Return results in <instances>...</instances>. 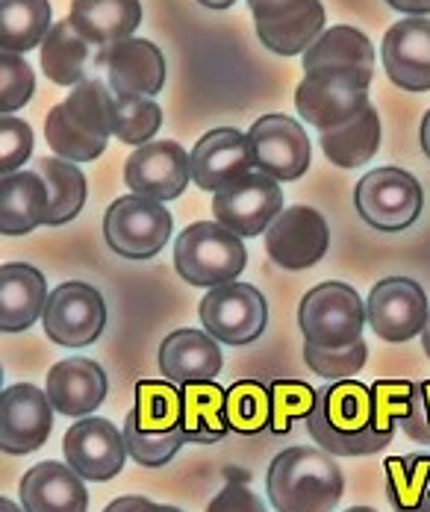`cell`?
I'll list each match as a JSON object with an SVG mask.
<instances>
[{
  "mask_svg": "<svg viewBox=\"0 0 430 512\" xmlns=\"http://www.w3.org/2000/svg\"><path fill=\"white\" fill-rule=\"evenodd\" d=\"M92 45L74 30L71 18L54 21L51 33L42 42V71L56 86H80L89 71Z\"/></svg>",
  "mask_w": 430,
  "mask_h": 512,
  "instance_id": "28",
  "label": "cell"
},
{
  "mask_svg": "<svg viewBox=\"0 0 430 512\" xmlns=\"http://www.w3.org/2000/svg\"><path fill=\"white\" fill-rule=\"evenodd\" d=\"M0 512H24V507H18V504H12L6 495L0 498Z\"/></svg>",
  "mask_w": 430,
  "mask_h": 512,
  "instance_id": "52",
  "label": "cell"
},
{
  "mask_svg": "<svg viewBox=\"0 0 430 512\" xmlns=\"http://www.w3.org/2000/svg\"><path fill=\"white\" fill-rule=\"evenodd\" d=\"M45 139L51 145V151L59 159L68 162H92L107 151L109 139H101L95 133H89L71 112L65 103H56L54 109L45 118Z\"/></svg>",
  "mask_w": 430,
  "mask_h": 512,
  "instance_id": "34",
  "label": "cell"
},
{
  "mask_svg": "<svg viewBox=\"0 0 430 512\" xmlns=\"http://www.w3.org/2000/svg\"><path fill=\"white\" fill-rule=\"evenodd\" d=\"M36 92V74L21 53H0V115L18 112Z\"/></svg>",
  "mask_w": 430,
  "mask_h": 512,
  "instance_id": "42",
  "label": "cell"
},
{
  "mask_svg": "<svg viewBox=\"0 0 430 512\" xmlns=\"http://www.w3.org/2000/svg\"><path fill=\"white\" fill-rule=\"evenodd\" d=\"M124 445H127V454L130 460H136L145 468H162L177 457V451L186 445V433L183 427H174V430H165V433H148L139 427L133 410L124 415Z\"/></svg>",
  "mask_w": 430,
  "mask_h": 512,
  "instance_id": "38",
  "label": "cell"
},
{
  "mask_svg": "<svg viewBox=\"0 0 430 512\" xmlns=\"http://www.w3.org/2000/svg\"><path fill=\"white\" fill-rule=\"evenodd\" d=\"M33 154V130L15 115H0V174H15Z\"/></svg>",
  "mask_w": 430,
  "mask_h": 512,
  "instance_id": "44",
  "label": "cell"
},
{
  "mask_svg": "<svg viewBox=\"0 0 430 512\" xmlns=\"http://www.w3.org/2000/svg\"><path fill=\"white\" fill-rule=\"evenodd\" d=\"M45 392L59 415L86 418L107 401V371L95 359H62L48 371Z\"/></svg>",
  "mask_w": 430,
  "mask_h": 512,
  "instance_id": "21",
  "label": "cell"
},
{
  "mask_svg": "<svg viewBox=\"0 0 430 512\" xmlns=\"http://www.w3.org/2000/svg\"><path fill=\"white\" fill-rule=\"evenodd\" d=\"M369 83L372 80H363L348 71H333V68L307 71L295 89V109L319 133L336 130L372 106Z\"/></svg>",
  "mask_w": 430,
  "mask_h": 512,
  "instance_id": "6",
  "label": "cell"
},
{
  "mask_svg": "<svg viewBox=\"0 0 430 512\" xmlns=\"http://www.w3.org/2000/svg\"><path fill=\"white\" fill-rule=\"evenodd\" d=\"M271 395V433L283 436L292 430V421L307 418L316 404V389L301 380H274L269 383Z\"/></svg>",
  "mask_w": 430,
  "mask_h": 512,
  "instance_id": "40",
  "label": "cell"
},
{
  "mask_svg": "<svg viewBox=\"0 0 430 512\" xmlns=\"http://www.w3.org/2000/svg\"><path fill=\"white\" fill-rule=\"evenodd\" d=\"M174 230L171 212L151 198L127 195L112 201L104 215V239L109 251L124 259H151L168 245Z\"/></svg>",
  "mask_w": 430,
  "mask_h": 512,
  "instance_id": "8",
  "label": "cell"
},
{
  "mask_svg": "<svg viewBox=\"0 0 430 512\" xmlns=\"http://www.w3.org/2000/svg\"><path fill=\"white\" fill-rule=\"evenodd\" d=\"M266 492L274 512H336L345 477L322 448H289L271 460Z\"/></svg>",
  "mask_w": 430,
  "mask_h": 512,
  "instance_id": "2",
  "label": "cell"
},
{
  "mask_svg": "<svg viewBox=\"0 0 430 512\" xmlns=\"http://www.w3.org/2000/svg\"><path fill=\"white\" fill-rule=\"evenodd\" d=\"M428 498H430V483H428Z\"/></svg>",
  "mask_w": 430,
  "mask_h": 512,
  "instance_id": "57",
  "label": "cell"
},
{
  "mask_svg": "<svg viewBox=\"0 0 430 512\" xmlns=\"http://www.w3.org/2000/svg\"><path fill=\"white\" fill-rule=\"evenodd\" d=\"M422 348H425V354L430 357V315H428V324H425V330H422Z\"/></svg>",
  "mask_w": 430,
  "mask_h": 512,
  "instance_id": "53",
  "label": "cell"
},
{
  "mask_svg": "<svg viewBox=\"0 0 430 512\" xmlns=\"http://www.w3.org/2000/svg\"><path fill=\"white\" fill-rule=\"evenodd\" d=\"M74 30L92 45L109 48L121 39H130L142 24V3L139 0H71L68 12Z\"/></svg>",
  "mask_w": 430,
  "mask_h": 512,
  "instance_id": "25",
  "label": "cell"
},
{
  "mask_svg": "<svg viewBox=\"0 0 430 512\" xmlns=\"http://www.w3.org/2000/svg\"><path fill=\"white\" fill-rule=\"evenodd\" d=\"M386 3L404 15H419V18L430 15V0H386Z\"/></svg>",
  "mask_w": 430,
  "mask_h": 512,
  "instance_id": "49",
  "label": "cell"
},
{
  "mask_svg": "<svg viewBox=\"0 0 430 512\" xmlns=\"http://www.w3.org/2000/svg\"><path fill=\"white\" fill-rule=\"evenodd\" d=\"M48 298V283L39 268L6 262L0 268V330L24 333L45 315Z\"/></svg>",
  "mask_w": 430,
  "mask_h": 512,
  "instance_id": "23",
  "label": "cell"
},
{
  "mask_svg": "<svg viewBox=\"0 0 430 512\" xmlns=\"http://www.w3.org/2000/svg\"><path fill=\"white\" fill-rule=\"evenodd\" d=\"M183 389V433L186 442L195 445H213L230 433L227 424V389H221L215 380L207 383H189Z\"/></svg>",
  "mask_w": 430,
  "mask_h": 512,
  "instance_id": "27",
  "label": "cell"
},
{
  "mask_svg": "<svg viewBox=\"0 0 430 512\" xmlns=\"http://www.w3.org/2000/svg\"><path fill=\"white\" fill-rule=\"evenodd\" d=\"M192 162V180L204 192H221L239 177L254 171V156L248 145V133L233 127H218L198 139V145L189 154Z\"/></svg>",
  "mask_w": 430,
  "mask_h": 512,
  "instance_id": "19",
  "label": "cell"
},
{
  "mask_svg": "<svg viewBox=\"0 0 430 512\" xmlns=\"http://www.w3.org/2000/svg\"><path fill=\"white\" fill-rule=\"evenodd\" d=\"M51 192L39 171H15L0 177V233L24 236L48 224Z\"/></svg>",
  "mask_w": 430,
  "mask_h": 512,
  "instance_id": "24",
  "label": "cell"
},
{
  "mask_svg": "<svg viewBox=\"0 0 430 512\" xmlns=\"http://www.w3.org/2000/svg\"><path fill=\"white\" fill-rule=\"evenodd\" d=\"M201 6H207V9H230L236 0H198Z\"/></svg>",
  "mask_w": 430,
  "mask_h": 512,
  "instance_id": "51",
  "label": "cell"
},
{
  "mask_svg": "<svg viewBox=\"0 0 430 512\" xmlns=\"http://www.w3.org/2000/svg\"><path fill=\"white\" fill-rule=\"evenodd\" d=\"M68 112L95 136L109 139L112 136V124H109V106H112V89L104 80H83L80 86H74V92L65 98Z\"/></svg>",
  "mask_w": 430,
  "mask_h": 512,
  "instance_id": "39",
  "label": "cell"
},
{
  "mask_svg": "<svg viewBox=\"0 0 430 512\" xmlns=\"http://www.w3.org/2000/svg\"><path fill=\"white\" fill-rule=\"evenodd\" d=\"M319 142H322L324 156L339 168H357V165L369 162L380 148V115H377V109L369 106L354 121H348L336 130H324V133H319Z\"/></svg>",
  "mask_w": 430,
  "mask_h": 512,
  "instance_id": "31",
  "label": "cell"
},
{
  "mask_svg": "<svg viewBox=\"0 0 430 512\" xmlns=\"http://www.w3.org/2000/svg\"><path fill=\"white\" fill-rule=\"evenodd\" d=\"M51 18L48 0H0V51L27 53L42 48L54 27Z\"/></svg>",
  "mask_w": 430,
  "mask_h": 512,
  "instance_id": "29",
  "label": "cell"
},
{
  "mask_svg": "<svg viewBox=\"0 0 430 512\" xmlns=\"http://www.w3.org/2000/svg\"><path fill=\"white\" fill-rule=\"evenodd\" d=\"M354 206L369 227L380 233H398L419 221L425 192L410 171L386 165L369 171L354 186Z\"/></svg>",
  "mask_w": 430,
  "mask_h": 512,
  "instance_id": "5",
  "label": "cell"
},
{
  "mask_svg": "<svg viewBox=\"0 0 430 512\" xmlns=\"http://www.w3.org/2000/svg\"><path fill=\"white\" fill-rule=\"evenodd\" d=\"M224 365V354L207 330H174L160 345V371L177 386L215 380Z\"/></svg>",
  "mask_w": 430,
  "mask_h": 512,
  "instance_id": "22",
  "label": "cell"
},
{
  "mask_svg": "<svg viewBox=\"0 0 430 512\" xmlns=\"http://www.w3.org/2000/svg\"><path fill=\"white\" fill-rule=\"evenodd\" d=\"M227 424L230 433L257 436L271 427L269 386L257 380H239L227 389Z\"/></svg>",
  "mask_w": 430,
  "mask_h": 512,
  "instance_id": "37",
  "label": "cell"
},
{
  "mask_svg": "<svg viewBox=\"0 0 430 512\" xmlns=\"http://www.w3.org/2000/svg\"><path fill=\"white\" fill-rule=\"evenodd\" d=\"M62 454L65 462L89 483H107L121 474L127 454L124 433L98 415L77 418V424L68 427L62 439Z\"/></svg>",
  "mask_w": 430,
  "mask_h": 512,
  "instance_id": "13",
  "label": "cell"
},
{
  "mask_svg": "<svg viewBox=\"0 0 430 512\" xmlns=\"http://www.w3.org/2000/svg\"><path fill=\"white\" fill-rule=\"evenodd\" d=\"M283 212V192L277 180L263 171H251L213 195V215L221 227L236 233L239 239L263 236L271 221Z\"/></svg>",
  "mask_w": 430,
  "mask_h": 512,
  "instance_id": "10",
  "label": "cell"
},
{
  "mask_svg": "<svg viewBox=\"0 0 430 512\" xmlns=\"http://www.w3.org/2000/svg\"><path fill=\"white\" fill-rule=\"evenodd\" d=\"M324 33V6L322 0H310L307 9L298 15H289L283 21H257L260 42L277 56H295L304 53Z\"/></svg>",
  "mask_w": 430,
  "mask_h": 512,
  "instance_id": "32",
  "label": "cell"
},
{
  "mask_svg": "<svg viewBox=\"0 0 430 512\" xmlns=\"http://www.w3.org/2000/svg\"><path fill=\"white\" fill-rule=\"evenodd\" d=\"M248 265V251L236 233L218 221H195L174 242V268L189 286L215 289L233 283Z\"/></svg>",
  "mask_w": 430,
  "mask_h": 512,
  "instance_id": "3",
  "label": "cell"
},
{
  "mask_svg": "<svg viewBox=\"0 0 430 512\" xmlns=\"http://www.w3.org/2000/svg\"><path fill=\"white\" fill-rule=\"evenodd\" d=\"M366 324V301L354 286L339 280L310 289L298 307L304 342L316 348H348L363 339Z\"/></svg>",
  "mask_w": 430,
  "mask_h": 512,
  "instance_id": "4",
  "label": "cell"
},
{
  "mask_svg": "<svg viewBox=\"0 0 430 512\" xmlns=\"http://www.w3.org/2000/svg\"><path fill=\"white\" fill-rule=\"evenodd\" d=\"M248 145L254 156V168L269 174L277 183H292L310 168V139L304 127L289 115H263L248 130Z\"/></svg>",
  "mask_w": 430,
  "mask_h": 512,
  "instance_id": "12",
  "label": "cell"
},
{
  "mask_svg": "<svg viewBox=\"0 0 430 512\" xmlns=\"http://www.w3.org/2000/svg\"><path fill=\"white\" fill-rule=\"evenodd\" d=\"M369 359V345L360 339L348 348H316L304 342V362L322 374L324 380H351V374H360V368Z\"/></svg>",
  "mask_w": 430,
  "mask_h": 512,
  "instance_id": "41",
  "label": "cell"
},
{
  "mask_svg": "<svg viewBox=\"0 0 430 512\" xmlns=\"http://www.w3.org/2000/svg\"><path fill=\"white\" fill-rule=\"evenodd\" d=\"M404 427V433L422 445H430V380L413 383V395H410V410L398 421Z\"/></svg>",
  "mask_w": 430,
  "mask_h": 512,
  "instance_id": "45",
  "label": "cell"
},
{
  "mask_svg": "<svg viewBox=\"0 0 430 512\" xmlns=\"http://www.w3.org/2000/svg\"><path fill=\"white\" fill-rule=\"evenodd\" d=\"M207 512H266V504L257 492H251L242 483H227L213 501Z\"/></svg>",
  "mask_w": 430,
  "mask_h": 512,
  "instance_id": "46",
  "label": "cell"
},
{
  "mask_svg": "<svg viewBox=\"0 0 430 512\" xmlns=\"http://www.w3.org/2000/svg\"><path fill=\"white\" fill-rule=\"evenodd\" d=\"M171 512H183V510H177V507H171Z\"/></svg>",
  "mask_w": 430,
  "mask_h": 512,
  "instance_id": "56",
  "label": "cell"
},
{
  "mask_svg": "<svg viewBox=\"0 0 430 512\" xmlns=\"http://www.w3.org/2000/svg\"><path fill=\"white\" fill-rule=\"evenodd\" d=\"M54 404L33 383H15L0 395V448L24 457L39 451L54 430Z\"/></svg>",
  "mask_w": 430,
  "mask_h": 512,
  "instance_id": "14",
  "label": "cell"
},
{
  "mask_svg": "<svg viewBox=\"0 0 430 512\" xmlns=\"http://www.w3.org/2000/svg\"><path fill=\"white\" fill-rule=\"evenodd\" d=\"M422 151L430 159V109L425 112V118H422Z\"/></svg>",
  "mask_w": 430,
  "mask_h": 512,
  "instance_id": "50",
  "label": "cell"
},
{
  "mask_svg": "<svg viewBox=\"0 0 430 512\" xmlns=\"http://www.w3.org/2000/svg\"><path fill=\"white\" fill-rule=\"evenodd\" d=\"M330 245V230L319 209L289 206L266 230V254L286 271H304L322 262Z\"/></svg>",
  "mask_w": 430,
  "mask_h": 512,
  "instance_id": "15",
  "label": "cell"
},
{
  "mask_svg": "<svg viewBox=\"0 0 430 512\" xmlns=\"http://www.w3.org/2000/svg\"><path fill=\"white\" fill-rule=\"evenodd\" d=\"M109 124L112 136L124 145H148L162 124V109L151 98H133V95H115L109 106Z\"/></svg>",
  "mask_w": 430,
  "mask_h": 512,
  "instance_id": "36",
  "label": "cell"
},
{
  "mask_svg": "<svg viewBox=\"0 0 430 512\" xmlns=\"http://www.w3.org/2000/svg\"><path fill=\"white\" fill-rule=\"evenodd\" d=\"M304 421L313 442L330 457H372L392 442V433L375 427L372 386L357 380H336L316 389V404Z\"/></svg>",
  "mask_w": 430,
  "mask_h": 512,
  "instance_id": "1",
  "label": "cell"
},
{
  "mask_svg": "<svg viewBox=\"0 0 430 512\" xmlns=\"http://www.w3.org/2000/svg\"><path fill=\"white\" fill-rule=\"evenodd\" d=\"M348 71L363 80H372L375 74V48L366 33L357 27H330L304 51V71Z\"/></svg>",
  "mask_w": 430,
  "mask_h": 512,
  "instance_id": "26",
  "label": "cell"
},
{
  "mask_svg": "<svg viewBox=\"0 0 430 512\" xmlns=\"http://www.w3.org/2000/svg\"><path fill=\"white\" fill-rule=\"evenodd\" d=\"M48 339L59 348H86L101 339L107 327V304L104 295L89 283H62L48 298L42 315Z\"/></svg>",
  "mask_w": 430,
  "mask_h": 512,
  "instance_id": "9",
  "label": "cell"
},
{
  "mask_svg": "<svg viewBox=\"0 0 430 512\" xmlns=\"http://www.w3.org/2000/svg\"><path fill=\"white\" fill-rule=\"evenodd\" d=\"M413 383L407 380H375L372 398H375V427L380 433L395 436V424L410 410Z\"/></svg>",
  "mask_w": 430,
  "mask_h": 512,
  "instance_id": "43",
  "label": "cell"
},
{
  "mask_svg": "<svg viewBox=\"0 0 430 512\" xmlns=\"http://www.w3.org/2000/svg\"><path fill=\"white\" fill-rule=\"evenodd\" d=\"M257 21H283L310 6V0H248Z\"/></svg>",
  "mask_w": 430,
  "mask_h": 512,
  "instance_id": "47",
  "label": "cell"
},
{
  "mask_svg": "<svg viewBox=\"0 0 430 512\" xmlns=\"http://www.w3.org/2000/svg\"><path fill=\"white\" fill-rule=\"evenodd\" d=\"M345 512H377V510H372V507H351V510H345Z\"/></svg>",
  "mask_w": 430,
  "mask_h": 512,
  "instance_id": "55",
  "label": "cell"
},
{
  "mask_svg": "<svg viewBox=\"0 0 430 512\" xmlns=\"http://www.w3.org/2000/svg\"><path fill=\"white\" fill-rule=\"evenodd\" d=\"M33 171L42 174L51 192V212H48V227H62L74 221L83 206H86V174L77 168V162L59 159V156H39L33 162Z\"/></svg>",
  "mask_w": 430,
  "mask_h": 512,
  "instance_id": "30",
  "label": "cell"
},
{
  "mask_svg": "<svg viewBox=\"0 0 430 512\" xmlns=\"http://www.w3.org/2000/svg\"><path fill=\"white\" fill-rule=\"evenodd\" d=\"M383 471H386V492L392 510L407 512L425 504L430 483V454L389 457L383 462Z\"/></svg>",
  "mask_w": 430,
  "mask_h": 512,
  "instance_id": "35",
  "label": "cell"
},
{
  "mask_svg": "<svg viewBox=\"0 0 430 512\" xmlns=\"http://www.w3.org/2000/svg\"><path fill=\"white\" fill-rule=\"evenodd\" d=\"M386 77L404 92H430V18L407 15L383 36Z\"/></svg>",
  "mask_w": 430,
  "mask_h": 512,
  "instance_id": "18",
  "label": "cell"
},
{
  "mask_svg": "<svg viewBox=\"0 0 430 512\" xmlns=\"http://www.w3.org/2000/svg\"><path fill=\"white\" fill-rule=\"evenodd\" d=\"M430 304L425 289L407 277H386L380 280L369 301H366V321L377 333V339L401 345L422 336L428 324Z\"/></svg>",
  "mask_w": 430,
  "mask_h": 512,
  "instance_id": "11",
  "label": "cell"
},
{
  "mask_svg": "<svg viewBox=\"0 0 430 512\" xmlns=\"http://www.w3.org/2000/svg\"><path fill=\"white\" fill-rule=\"evenodd\" d=\"M407 512H430V498H425V504H422V507H416V510H407Z\"/></svg>",
  "mask_w": 430,
  "mask_h": 512,
  "instance_id": "54",
  "label": "cell"
},
{
  "mask_svg": "<svg viewBox=\"0 0 430 512\" xmlns=\"http://www.w3.org/2000/svg\"><path fill=\"white\" fill-rule=\"evenodd\" d=\"M104 512H171L168 504H157V501H148L142 495H124V498H115Z\"/></svg>",
  "mask_w": 430,
  "mask_h": 512,
  "instance_id": "48",
  "label": "cell"
},
{
  "mask_svg": "<svg viewBox=\"0 0 430 512\" xmlns=\"http://www.w3.org/2000/svg\"><path fill=\"white\" fill-rule=\"evenodd\" d=\"M95 62L107 71V83L115 95L154 98L165 86V56L148 39H121L98 51Z\"/></svg>",
  "mask_w": 430,
  "mask_h": 512,
  "instance_id": "17",
  "label": "cell"
},
{
  "mask_svg": "<svg viewBox=\"0 0 430 512\" xmlns=\"http://www.w3.org/2000/svg\"><path fill=\"white\" fill-rule=\"evenodd\" d=\"M133 415L142 430L165 433L183 421V389L171 380H139L133 389Z\"/></svg>",
  "mask_w": 430,
  "mask_h": 512,
  "instance_id": "33",
  "label": "cell"
},
{
  "mask_svg": "<svg viewBox=\"0 0 430 512\" xmlns=\"http://www.w3.org/2000/svg\"><path fill=\"white\" fill-rule=\"evenodd\" d=\"M201 327L213 336L218 345H251L269 327V304L260 289L251 283H224L204 295L201 307Z\"/></svg>",
  "mask_w": 430,
  "mask_h": 512,
  "instance_id": "7",
  "label": "cell"
},
{
  "mask_svg": "<svg viewBox=\"0 0 430 512\" xmlns=\"http://www.w3.org/2000/svg\"><path fill=\"white\" fill-rule=\"evenodd\" d=\"M124 183L133 195L151 201H174L192 183V162L177 142L139 145L124 162Z\"/></svg>",
  "mask_w": 430,
  "mask_h": 512,
  "instance_id": "16",
  "label": "cell"
},
{
  "mask_svg": "<svg viewBox=\"0 0 430 512\" xmlns=\"http://www.w3.org/2000/svg\"><path fill=\"white\" fill-rule=\"evenodd\" d=\"M24 512H86V480L68 462H36L18 486Z\"/></svg>",
  "mask_w": 430,
  "mask_h": 512,
  "instance_id": "20",
  "label": "cell"
}]
</instances>
